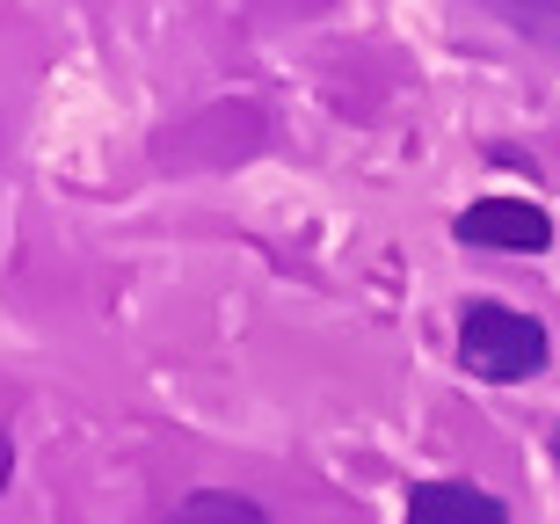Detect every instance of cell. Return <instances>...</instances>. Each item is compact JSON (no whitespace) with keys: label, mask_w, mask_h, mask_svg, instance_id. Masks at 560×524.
<instances>
[{"label":"cell","mask_w":560,"mask_h":524,"mask_svg":"<svg viewBox=\"0 0 560 524\" xmlns=\"http://www.w3.org/2000/svg\"><path fill=\"white\" fill-rule=\"evenodd\" d=\"M458 357H466L474 379L510 386V379H532L546 364V328L517 306H502V299H474L458 314Z\"/></svg>","instance_id":"obj_1"},{"label":"cell","mask_w":560,"mask_h":524,"mask_svg":"<svg viewBox=\"0 0 560 524\" xmlns=\"http://www.w3.org/2000/svg\"><path fill=\"white\" fill-rule=\"evenodd\" d=\"M458 241L466 248H510V255H539L553 241V219H546L532 197H480V205L458 211Z\"/></svg>","instance_id":"obj_2"},{"label":"cell","mask_w":560,"mask_h":524,"mask_svg":"<svg viewBox=\"0 0 560 524\" xmlns=\"http://www.w3.org/2000/svg\"><path fill=\"white\" fill-rule=\"evenodd\" d=\"M408 524H510V517H502V503L488 488L422 481V488H408Z\"/></svg>","instance_id":"obj_3"},{"label":"cell","mask_w":560,"mask_h":524,"mask_svg":"<svg viewBox=\"0 0 560 524\" xmlns=\"http://www.w3.org/2000/svg\"><path fill=\"white\" fill-rule=\"evenodd\" d=\"M167 524H270V517H262V503L233 496V488H197L167 510Z\"/></svg>","instance_id":"obj_4"},{"label":"cell","mask_w":560,"mask_h":524,"mask_svg":"<svg viewBox=\"0 0 560 524\" xmlns=\"http://www.w3.org/2000/svg\"><path fill=\"white\" fill-rule=\"evenodd\" d=\"M8 474H15V444H8V430H0V488H8Z\"/></svg>","instance_id":"obj_5"},{"label":"cell","mask_w":560,"mask_h":524,"mask_svg":"<svg viewBox=\"0 0 560 524\" xmlns=\"http://www.w3.org/2000/svg\"><path fill=\"white\" fill-rule=\"evenodd\" d=\"M524 8H560V0H524Z\"/></svg>","instance_id":"obj_6"},{"label":"cell","mask_w":560,"mask_h":524,"mask_svg":"<svg viewBox=\"0 0 560 524\" xmlns=\"http://www.w3.org/2000/svg\"><path fill=\"white\" fill-rule=\"evenodd\" d=\"M553 459H560V438H553Z\"/></svg>","instance_id":"obj_7"}]
</instances>
